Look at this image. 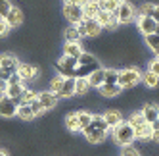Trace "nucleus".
Here are the masks:
<instances>
[{
	"label": "nucleus",
	"mask_w": 159,
	"mask_h": 156,
	"mask_svg": "<svg viewBox=\"0 0 159 156\" xmlns=\"http://www.w3.org/2000/svg\"><path fill=\"white\" fill-rule=\"evenodd\" d=\"M109 135H111L113 144H117V147H129V144H134V141H136L134 129H132V125L129 124L127 119L113 127Z\"/></svg>",
	"instance_id": "1"
},
{
	"label": "nucleus",
	"mask_w": 159,
	"mask_h": 156,
	"mask_svg": "<svg viewBox=\"0 0 159 156\" xmlns=\"http://www.w3.org/2000/svg\"><path fill=\"white\" fill-rule=\"evenodd\" d=\"M127 121L132 125L134 129V135H136V141H142V143H150V135H152V127L150 124L142 118L140 110H136V112H130Z\"/></svg>",
	"instance_id": "2"
},
{
	"label": "nucleus",
	"mask_w": 159,
	"mask_h": 156,
	"mask_svg": "<svg viewBox=\"0 0 159 156\" xmlns=\"http://www.w3.org/2000/svg\"><path fill=\"white\" fill-rule=\"evenodd\" d=\"M138 83H142V71L136 68V66H127V68L119 70V79H117V85L123 89V91L134 89Z\"/></svg>",
	"instance_id": "3"
},
{
	"label": "nucleus",
	"mask_w": 159,
	"mask_h": 156,
	"mask_svg": "<svg viewBox=\"0 0 159 156\" xmlns=\"http://www.w3.org/2000/svg\"><path fill=\"white\" fill-rule=\"evenodd\" d=\"M77 31H79V35H81V39H98L102 33H104V29L100 27V23L96 19H83L81 23H77L75 25Z\"/></svg>",
	"instance_id": "4"
},
{
	"label": "nucleus",
	"mask_w": 159,
	"mask_h": 156,
	"mask_svg": "<svg viewBox=\"0 0 159 156\" xmlns=\"http://www.w3.org/2000/svg\"><path fill=\"white\" fill-rule=\"evenodd\" d=\"M61 16L67 21V25H77V23H81V21L84 19L83 6L73 4V2H63V6H61Z\"/></svg>",
	"instance_id": "5"
},
{
	"label": "nucleus",
	"mask_w": 159,
	"mask_h": 156,
	"mask_svg": "<svg viewBox=\"0 0 159 156\" xmlns=\"http://www.w3.org/2000/svg\"><path fill=\"white\" fill-rule=\"evenodd\" d=\"M115 16H117V19H119V25H130V23H134L136 16H138V10L134 8L132 2H129V0H123V2L119 4V8H117Z\"/></svg>",
	"instance_id": "6"
},
{
	"label": "nucleus",
	"mask_w": 159,
	"mask_h": 156,
	"mask_svg": "<svg viewBox=\"0 0 159 156\" xmlns=\"http://www.w3.org/2000/svg\"><path fill=\"white\" fill-rule=\"evenodd\" d=\"M77 66H79V60L75 58H69V56H61L54 62V70L58 75L61 77H75V70H77Z\"/></svg>",
	"instance_id": "7"
},
{
	"label": "nucleus",
	"mask_w": 159,
	"mask_h": 156,
	"mask_svg": "<svg viewBox=\"0 0 159 156\" xmlns=\"http://www.w3.org/2000/svg\"><path fill=\"white\" fill-rule=\"evenodd\" d=\"M94 19L100 23V27L104 29V31H111V33H115V31L121 27V25H119L117 16H115V14H111V12H106V10H100L98 16H96Z\"/></svg>",
	"instance_id": "8"
},
{
	"label": "nucleus",
	"mask_w": 159,
	"mask_h": 156,
	"mask_svg": "<svg viewBox=\"0 0 159 156\" xmlns=\"http://www.w3.org/2000/svg\"><path fill=\"white\" fill-rule=\"evenodd\" d=\"M81 135L84 137V141L88 143V144H104L106 141H107V137H109V133H106V131H100V129H96V127H92V125H86L83 131H81Z\"/></svg>",
	"instance_id": "9"
},
{
	"label": "nucleus",
	"mask_w": 159,
	"mask_h": 156,
	"mask_svg": "<svg viewBox=\"0 0 159 156\" xmlns=\"http://www.w3.org/2000/svg\"><path fill=\"white\" fill-rule=\"evenodd\" d=\"M17 104L14 98H10L8 95H0V118L4 119H12L17 118Z\"/></svg>",
	"instance_id": "10"
},
{
	"label": "nucleus",
	"mask_w": 159,
	"mask_h": 156,
	"mask_svg": "<svg viewBox=\"0 0 159 156\" xmlns=\"http://www.w3.org/2000/svg\"><path fill=\"white\" fill-rule=\"evenodd\" d=\"M17 73L21 75V79L25 81H39L40 77V70L37 64H31V62H21L19 68H17Z\"/></svg>",
	"instance_id": "11"
},
{
	"label": "nucleus",
	"mask_w": 159,
	"mask_h": 156,
	"mask_svg": "<svg viewBox=\"0 0 159 156\" xmlns=\"http://www.w3.org/2000/svg\"><path fill=\"white\" fill-rule=\"evenodd\" d=\"M37 98H39V102L44 106V110H46V112H54V110L58 108V102H60V96L56 95V93H52V91H48V89L39 91Z\"/></svg>",
	"instance_id": "12"
},
{
	"label": "nucleus",
	"mask_w": 159,
	"mask_h": 156,
	"mask_svg": "<svg viewBox=\"0 0 159 156\" xmlns=\"http://www.w3.org/2000/svg\"><path fill=\"white\" fill-rule=\"evenodd\" d=\"M155 23H157V21H153L152 17H148V16H144V14H140V12H138V16H136V19H134L136 31H138L142 37H144V35H150V33H153Z\"/></svg>",
	"instance_id": "13"
},
{
	"label": "nucleus",
	"mask_w": 159,
	"mask_h": 156,
	"mask_svg": "<svg viewBox=\"0 0 159 156\" xmlns=\"http://www.w3.org/2000/svg\"><path fill=\"white\" fill-rule=\"evenodd\" d=\"M19 64H21V60L16 56V54H12V52H2L0 54V70L16 73L17 68H19Z\"/></svg>",
	"instance_id": "14"
},
{
	"label": "nucleus",
	"mask_w": 159,
	"mask_h": 156,
	"mask_svg": "<svg viewBox=\"0 0 159 156\" xmlns=\"http://www.w3.org/2000/svg\"><path fill=\"white\" fill-rule=\"evenodd\" d=\"M4 19H6V23H8L10 29H17V27H21L25 23V14H23V10H21L19 6H14Z\"/></svg>",
	"instance_id": "15"
},
{
	"label": "nucleus",
	"mask_w": 159,
	"mask_h": 156,
	"mask_svg": "<svg viewBox=\"0 0 159 156\" xmlns=\"http://www.w3.org/2000/svg\"><path fill=\"white\" fill-rule=\"evenodd\" d=\"M102 118L106 119V124L109 125V129H113L115 125H119L121 121H125V116L121 112V108H107V110H104Z\"/></svg>",
	"instance_id": "16"
},
{
	"label": "nucleus",
	"mask_w": 159,
	"mask_h": 156,
	"mask_svg": "<svg viewBox=\"0 0 159 156\" xmlns=\"http://www.w3.org/2000/svg\"><path fill=\"white\" fill-rule=\"evenodd\" d=\"M140 114H142V118L148 121V124H152V121L159 119V104L157 102H146V104H142Z\"/></svg>",
	"instance_id": "17"
},
{
	"label": "nucleus",
	"mask_w": 159,
	"mask_h": 156,
	"mask_svg": "<svg viewBox=\"0 0 159 156\" xmlns=\"http://www.w3.org/2000/svg\"><path fill=\"white\" fill-rule=\"evenodd\" d=\"M60 100H69V98H75V77H65L63 79V85L58 93Z\"/></svg>",
	"instance_id": "18"
},
{
	"label": "nucleus",
	"mask_w": 159,
	"mask_h": 156,
	"mask_svg": "<svg viewBox=\"0 0 159 156\" xmlns=\"http://www.w3.org/2000/svg\"><path fill=\"white\" fill-rule=\"evenodd\" d=\"M84 52V46L81 42H63V46H61V54L63 56H69V58H75L79 60V56Z\"/></svg>",
	"instance_id": "19"
},
{
	"label": "nucleus",
	"mask_w": 159,
	"mask_h": 156,
	"mask_svg": "<svg viewBox=\"0 0 159 156\" xmlns=\"http://www.w3.org/2000/svg\"><path fill=\"white\" fill-rule=\"evenodd\" d=\"M96 93H98L102 98H119V96L123 95V89H121L119 85H107V83H104Z\"/></svg>",
	"instance_id": "20"
},
{
	"label": "nucleus",
	"mask_w": 159,
	"mask_h": 156,
	"mask_svg": "<svg viewBox=\"0 0 159 156\" xmlns=\"http://www.w3.org/2000/svg\"><path fill=\"white\" fill-rule=\"evenodd\" d=\"M138 12L144 14V16H148V17H152L153 21L159 23V2H142Z\"/></svg>",
	"instance_id": "21"
},
{
	"label": "nucleus",
	"mask_w": 159,
	"mask_h": 156,
	"mask_svg": "<svg viewBox=\"0 0 159 156\" xmlns=\"http://www.w3.org/2000/svg\"><path fill=\"white\" fill-rule=\"evenodd\" d=\"M63 125H65V129L69 131V133H81V125H79V118H77V110L75 112H69L65 118H63Z\"/></svg>",
	"instance_id": "22"
},
{
	"label": "nucleus",
	"mask_w": 159,
	"mask_h": 156,
	"mask_svg": "<svg viewBox=\"0 0 159 156\" xmlns=\"http://www.w3.org/2000/svg\"><path fill=\"white\" fill-rule=\"evenodd\" d=\"M142 41H144V44L148 46V50H150L153 56L159 58V35H155V33H150V35H144Z\"/></svg>",
	"instance_id": "23"
},
{
	"label": "nucleus",
	"mask_w": 159,
	"mask_h": 156,
	"mask_svg": "<svg viewBox=\"0 0 159 156\" xmlns=\"http://www.w3.org/2000/svg\"><path fill=\"white\" fill-rule=\"evenodd\" d=\"M88 93H90V85L86 77H75V96L84 98Z\"/></svg>",
	"instance_id": "24"
},
{
	"label": "nucleus",
	"mask_w": 159,
	"mask_h": 156,
	"mask_svg": "<svg viewBox=\"0 0 159 156\" xmlns=\"http://www.w3.org/2000/svg\"><path fill=\"white\" fill-rule=\"evenodd\" d=\"M86 79H88L90 89H96V91H98V89H100L102 85H104V68H98L96 71L90 73V75L86 77Z\"/></svg>",
	"instance_id": "25"
},
{
	"label": "nucleus",
	"mask_w": 159,
	"mask_h": 156,
	"mask_svg": "<svg viewBox=\"0 0 159 156\" xmlns=\"http://www.w3.org/2000/svg\"><path fill=\"white\" fill-rule=\"evenodd\" d=\"M79 64H81V66H92V68H102V66H100V58L96 56V54L88 52V50H84L81 56H79Z\"/></svg>",
	"instance_id": "26"
},
{
	"label": "nucleus",
	"mask_w": 159,
	"mask_h": 156,
	"mask_svg": "<svg viewBox=\"0 0 159 156\" xmlns=\"http://www.w3.org/2000/svg\"><path fill=\"white\" fill-rule=\"evenodd\" d=\"M142 83H144L146 89H150V91H155V89L159 87V77H157L155 73H152L150 70H146V71L142 73Z\"/></svg>",
	"instance_id": "27"
},
{
	"label": "nucleus",
	"mask_w": 159,
	"mask_h": 156,
	"mask_svg": "<svg viewBox=\"0 0 159 156\" xmlns=\"http://www.w3.org/2000/svg\"><path fill=\"white\" fill-rule=\"evenodd\" d=\"M37 91L35 89H29V87H25V91L21 93V96H17V98H14L16 100V104L17 106H21V104H29V102H33V100L37 98Z\"/></svg>",
	"instance_id": "28"
},
{
	"label": "nucleus",
	"mask_w": 159,
	"mask_h": 156,
	"mask_svg": "<svg viewBox=\"0 0 159 156\" xmlns=\"http://www.w3.org/2000/svg\"><path fill=\"white\" fill-rule=\"evenodd\" d=\"M63 41L65 42H81L83 39H81V35H79V31H77L75 25H67L63 29Z\"/></svg>",
	"instance_id": "29"
},
{
	"label": "nucleus",
	"mask_w": 159,
	"mask_h": 156,
	"mask_svg": "<svg viewBox=\"0 0 159 156\" xmlns=\"http://www.w3.org/2000/svg\"><path fill=\"white\" fill-rule=\"evenodd\" d=\"M77 118H79V125H81V131H83L86 125H90V121H92V112H90V110L81 108V110H77Z\"/></svg>",
	"instance_id": "30"
},
{
	"label": "nucleus",
	"mask_w": 159,
	"mask_h": 156,
	"mask_svg": "<svg viewBox=\"0 0 159 156\" xmlns=\"http://www.w3.org/2000/svg\"><path fill=\"white\" fill-rule=\"evenodd\" d=\"M63 79H65V77H61V75H58V73H54L50 79H48V87H46V89L58 95L60 89H61V85H63Z\"/></svg>",
	"instance_id": "31"
},
{
	"label": "nucleus",
	"mask_w": 159,
	"mask_h": 156,
	"mask_svg": "<svg viewBox=\"0 0 159 156\" xmlns=\"http://www.w3.org/2000/svg\"><path fill=\"white\" fill-rule=\"evenodd\" d=\"M98 12H100V4L98 2H86L83 6V14H84L86 19H94L98 16Z\"/></svg>",
	"instance_id": "32"
},
{
	"label": "nucleus",
	"mask_w": 159,
	"mask_h": 156,
	"mask_svg": "<svg viewBox=\"0 0 159 156\" xmlns=\"http://www.w3.org/2000/svg\"><path fill=\"white\" fill-rule=\"evenodd\" d=\"M17 118L21 121H33V119H35V114H33V110H31L29 104H21L17 108Z\"/></svg>",
	"instance_id": "33"
},
{
	"label": "nucleus",
	"mask_w": 159,
	"mask_h": 156,
	"mask_svg": "<svg viewBox=\"0 0 159 156\" xmlns=\"http://www.w3.org/2000/svg\"><path fill=\"white\" fill-rule=\"evenodd\" d=\"M90 125H92V127H96V129H100V131H106V133H111L109 125L106 124V119L102 118V114H92V121H90Z\"/></svg>",
	"instance_id": "34"
},
{
	"label": "nucleus",
	"mask_w": 159,
	"mask_h": 156,
	"mask_svg": "<svg viewBox=\"0 0 159 156\" xmlns=\"http://www.w3.org/2000/svg\"><path fill=\"white\" fill-rule=\"evenodd\" d=\"M117 79H119V70H115V68H104V83L117 85Z\"/></svg>",
	"instance_id": "35"
},
{
	"label": "nucleus",
	"mask_w": 159,
	"mask_h": 156,
	"mask_svg": "<svg viewBox=\"0 0 159 156\" xmlns=\"http://www.w3.org/2000/svg\"><path fill=\"white\" fill-rule=\"evenodd\" d=\"M121 2H123V0H100L98 4H100V10H106V12H111V14H115Z\"/></svg>",
	"instance_id": "36"
},
{
	"label": "nucleus",
	"mask_w": 159,
	"mask_h": 156,
	"mask_svg": "<svg viewBox=\"0 0 159 156\" xmlns=\"http://www.w3.org/2000/svg\"><path fill=\"white\" fill-rule=\"evenodd\" d=\"M25 91V83H17V85H8V89H6V95L10 96V98H17V96H21V93Z\"/></svg>",
	"instance_id": "37"
},
{
	"label": "nucleus",
	"mask_w": 159,
	"mask_h": 156,
	"mask_svg": "<svg viewBox=\"0 0 159 156\" xmlns=\"http://www.w3.org/2000/svg\"><path fill=\"white\" fill-rule=\"evenodd\" d=\"M29 106H31V110H33V114H35V118H40V116L46 114V110H44V106L39 102V98H35L33 102H29Z\"/></svg>",
	"instance_id": "38"
},
{
	"label": "nucleus",
	"mask_w": 159,
	"mask_h": 156,
	"mask_svg": "<svg viewBox=\"0 0 159 156\" xmlns=\"http://www.w3.org/2000/svg\"><path fill=\"white\" fill-rule=\"evenodd\" d=\"M119 156H142V150H138L134 144H129V147H121Z\"/></svg>",
	"instance_id": "39"
},
{
	"label": "nucleus",
	"mask_w": 159,
	"mask_h": 156,
	"mask_svg": "<svg viewBox=\"0 0 159 156\" xmlns=\"http://www.w3.org/2000/svg\"><path fill=\"white\" fill-rule=\"evenodd\" d=\"M14 8V2L12 0H0V17H6L8 14H10V10Z\"/></svg>",
	"instance_id": "40"
},
{
	"label": "nucleus",
	"mask_w": 159,
	"mask_h": 156,
	"mask_svg": "<svg viewBox=\"0 0 159 156\" xmlns=\"http://www.w3.org/2000/svg\"><path fill=\"white\" fill-rule=\"evenodd\" d=\"M148 70H150L152 73H155V75L159 77V58H157V56H153L150 62H148Z\"/></svg>",
	"instance_id": "41"
},
{
	"label": "nucleus",
	"mask_w": 159,
	"mask_h": 156,
	"mask_svg": "<svg viewBox=\"0 0 159 156\" xmlns=\"http://www.w3.org/2000/svg\"><path fill=\"white\" fill-rule=\"evenodd\" d=\"M10 31H12V29L8 27V23H6V19H2V17H0V39H4V37H8V35H10Z\"/></svg>",
	"instance_id": "42"
},
{
	"label": "nucleus",
	"mask_w": 159,
	"mask_h": 156,
	"mask_svg": "<svg viewBox=\"0 0 159 156\" xmlns=\"http://www.w3.org/2000/svg\"><path fill=\"white\" fill-rule=\"evenodd\" d=\"M8 85H17V83H23V79H21V75L16 71V73H12V75H10V79L6 81Z\"/></svg>",
	"instance_id": "43"
},
{
	"label": "nucleus",
	"mask_w": 159,
	"mask_h": 156,
	"mask_svg": "<svg viewBox=\"0 0 159 156\" xmlns=\"http://www.w3.org/2000/svg\"><path fill=\"white\" fill-rule=\"evenodd\" d=\"M6 89H8V83L4 79H0V95H6Z\"/></svg>",
	"instance_id": "44"
},
{
	"label": "nucleus",
	"mask_w": 159,
	"mask_h": 156,
	"mask_svg": "<svg viewBox=\"0 0 159 156\" xmlns=\"http://www.w3.org/2000/svg\"><path fill=\"white\" fill-rule=\"evenodd\" d=\"M10 75H12V73H10V71H4V70H0V79H4V81H8V79H10Z\"/></svg>",
	"instance_id": "45"
},
{
	"label": "nucleus",
	"mask_w": 159,
	"mask_h": 156,
	"mask_svg": "<svg viewBox=\"0 0 159 156\" xmlns=\"http://www.w3.org/2000/svg\"><path fill=\"white\" fill-rule=\"evenodd\" d=\"M150 127H152V131H159V119L152 121V124H150Z\"/></svg>",
	"instance_id": "46"
},
{
	"label": "nucleus",
	"mask_w": 159,
	"mask_h": 156,
	"mask_svg": "<svg viewBox=\"0 0 159 156\" xmlns=\"http://www.w3.org/2000/svg\"><path fill=\"white\" fill-rule=\"evenodd\" d=\"M69 2H73V4H79V6H84L88 0H69Z\"/></svg>",
	"instance_id": "47"
},
{
	"label": "nucleus",
	"mask_w": 159,
	"mask_h": 156,
	"mask_svg": "<svg viewBox=\"0 0 159 156\" xmlns=\"http://www.w3.org/2000/svg\"><path fill=\"white\" fill-rule=\"evenodd\" d=\"M0 156H12V154H10V150H6V149H0Z\"/></svg>",
	"instance_id": "48"
},
{
	"label": "nucleus",
	"mask_w": 159,
	"mask_h": 156,
	"mask_svg": "<svg viewBox=\"0 0 159 156\" xmlns=\"http://www.w3.org/2000/svg\"><path fill=\"white\" fill-rule=\"evenodd\" d=\"M153 33H155V35H159V23H155V29H153Z\"/></svg>",
	"instance_id": "49"
},
{
	"label": "nucleus",
	"mask_w": 159,
	"mask_h": 156,
	"mask_svg": "<svg viewBox=\"0 0 159 156\" xmlns=\"http://www.w3.org/2000/svg\"><path fill=\"white\" fill-rule=\"evenodd\" d=\"M88 2H100V0H88Z\"/></svg>",
	"instance_id": "50"
}]
</instances>
